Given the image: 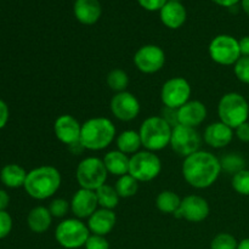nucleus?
Instances as JSON below:
<instances>
[{"mask_svg":"<svg viewBox=\"0 0 249 249\" xmlns=\"http://www.w3.org/2000/svg\"><path fill=\"white\" fill-rule=\"evenodd\" d=\"M220 160L208 151H197L182 163V177L195 189H208L220 177Z\"/></svg>","mask_w":249,"mask_h":249,"instance_id":"1","label":"nucleus"},{"mask_svg":"<svg viewBox=\"0 0 249 249\" xmlns=\"http://www.w3.org/2000/svg\"><path fill=\"white\" fill-rule=\"evenodd\" d=\"M61 174L53 165H40L28 172L24 190L34 199H48L58 191L61 186Z\"/></svg>","mask_w":249,"mask_h":249,"instance_id":"2","label":"nucleus"},{"mask_svg":"<svg viewBox=\"0 0 249 249\" xmlns=\"http://www.w3.org/2000/svg\"><path fill=\"white\" fill-rule=\"evenodd\" d=\"M116 139L113 122L105 117H95L82 124L80 143L85 150L101 151L108 147Z\"/></svg>","mask_w":249,"mask_h":249,"instance_id":"3","label":"nucleus"},{"mask_svg":"<svg viewBox=\"0 0 249 249\" xmlns=\"http://www.w3.org/2000/svg\"><path fill=\"white\" fill-rule=\"evenodd\" d=\"M172 131L173 126L163 117L153 116L142 122L139 134L143 147L151 152H157L170 145Z\"/></svg>","mask_w":249,"mask_h":249,"instance_id":"4","label":"nucleus"},{"mask_svg":"<svg viewBox=\"0 0 249 249\" xmlns=\"http://www.w3.org/2000/svg\"><path fill=\"white\" fill-rule=\"evenodd\" d=\"M218 116L220 122L236 129L248 122L249 104L243 95L238 92H228L218 104Z\"/></svg>","mask_w":249,"mask_h":249,"instance_id":"5","label":"nucleus"},{"mask_svg":"<svg viewBox=\"0 0 249 249\" xmlns=\"http://www.w3.org/2000/svg\"><path fill=\"white\" fill-rule=\"evenodd\" d=\"M90 236L87 224L80 219H65L57 225L55 230V238L61 247L66 249H77L84 247Z\"/></svg>","mask_w":249,"mask_h":249,"instance_id":"6","label":"nucleus"},{"mask_svg":"<svg viewBox=\"0 0 249 249\" xmlns=\"http://www.w3.org/2000/svg\"><path fill=\"white\" fill-rule=\"evenodd\" d=\"M107 172L104 160L96 157H87L78 164L75 178L80 189L96 191L99 187L106 184Z\"/></svg>","mask_w":249,"mask_h":249,"instance_id":"7","label":"nucleus"},{"mask_svg":"<svg viewBox=\"0 0 249 249\" xmlns=\"http://www.w3.org/2000/svg\"><path fill=\"white\" fill-rule=\"evenodd\" d=\"M162 172L160 157L151 151H140L130 157L129 174L139 182H148L158 177Z\"/></svg>","mask_w":249,"mask_h":249,"instance_id":"8","label":"nucleus"},{"mask_svg":"<svg viewBox=\"0 0 249 249\" xmlns=\"http://www.w3.org/2000/svg\"><path fill=\"white\" fill-rule=\"evenodd\" d=\"M209 56L215 63L221 66H232L240 60V43L233 36L220 34L209 44Z\"/></svg>","mask_w":249,"mask_h":249,"instance_id":"9","label":"nucleus"},{"mask_svg":"<svg viewBox=\"0 0 249 249\" xmlns=\"http://www.w3.org/2000/svg\"><path fill=\"white\" fill-rule=\"evenodd\" d=\"M202 143V136L199 135L196 128L178 124L173 128L170 147L175 153L181 157H189L195 152L199 151Z\"/></svg>","mask_w":249,"mask_h":249,"instance_id":"10","label":"nucleus"},{"mask_svg":"<svg viewBox=\"0 0 249 249\" xmlns=\"http://www.w3.org/2000/svg\"><path fill=\"white\" fill-rule=\"evenodd\" d=\"M191 92V85L185 78L174 77L163 84L160 90V100L164 107L179 109L190 101Z\"/></svg>","mask_w":249,"mask_h":249,"instance_id":"11","label":"nucleus"},{"mask_svg":"<svg viewBox=\"0 0 249 249\" xmlns=\"http://www.w3.org/2000/svg\"><path fill=\"white\" fill-rule=\"evenodd\" d=\"M134 63L140 72L153 74L163 68L165 63V53L162 48L153 44L143 45L134 55Z\"/></svg>","mask_w":249,"mask_h":249,"instance_id":"12","label":"nucleus"},{"mask_svg":"<svg viewBox=\"0 0 249 249\" xmlns=\"http://www.w3.org/2000/svg\"><path fill=\"white\" fill-rule=\"evenodd\" d=\"M209 212L211 208L206 198L197 195H190L181 199V204L175 216L190 223H201L208 218Z\"/></svg>","mask_w":249,"mask_h":249,"instance_id":"13","label":"nucleus"},{"mask_svg":"<svg viewBox=\"0 0 249 249\" xmlns=\"http://www.w3.org/2000/svg\"><path fill=\"white\" fill-rule=\"evenodd\" d=\"M112 114L122 122H130L140 113V102L129 91L117 92L109 104Z\"/></svg>","mask_w":249,"mask_h":249,"instance_id":"14","label":"nucleus"},{"mask_svg":"<svg viewBox=\"0 0 249 249\" xmlns=\"http://www.w3.org/2000/svg\"><path fill=\"white\" fill-rule=\"evenodd\" d=\"M53 133L60 142L70 147L80 142L82 124L71 114H62L53 123Z\"/></svg>","mask_w":249,"mask_h":249,"instance_id":"15","label":"nucleus"},{"mask_svg":"<svg viewBox=\"0 0 249 249\" xmlns=\"http://www.w3.org/2000/svg\"><path fill=\"white\" fill-rule=\"evenodd\" d=\"M96 191L87 189H79L72 197L71 211L77 219H89L97 211Z\"/></svg>","mask_w":249,"mask_h":249,"instance_id":"16","label":"nucleus"},{"mask_svg":"<svg viewBox=\"0 0 249 249\" xmlns=\"http://www.w3.org/2000/svg\"><path fill=\"white\" fill-rule=\"evenodd\" d=\"M207 107L198 100H190L178 109V123L182 125L197 128L207 118Z\"/></svg>","mask_w":249,"mask_h":249,"instance_id":"17","label":"nucleus"},{"mask_svg":"<svg viewBox=\"0 0 249 249\" xmlns=\"http://www.w3.org/2000/svg\"><path fill=\"white\" fill-rule=\"evenodd\" d=\"M203 139L204 142L213 148L226 147L233 139V129L223 122H215L207 126Z\"/></svg>","mask_w":249,"mask_h":249,"instance_id":"18","label":"nucleus"},{"mask_svg":"<svg viewBox=\"0 0 249 249\" xmlns=\"http://www.w3.org/2000/svg\"><path fill=\"white\" fill-rule=\"evenodd\" d=\"M117 216L111 209L100 208L88 219V228L92 235L106 236L114 229Z\"/></svg>","mask_w":249,"mask_h":249,"instance_id":"19","label":"nucleus"},{"mask_svg":"<svg viewBox=\"0 0 249 249\" xmlns=\"http://www.w3.org/2000/svg\"><path fill=\"white\" fill-rule=\"evenodd\" d=\"M73 12L80 23L91 26L100 19L102 9L99 0H75Z\"/></svg>","mask_w":249,"mask_h":249,"instance_id":"20","label":"nucleus"},{"mask_svg":"<svg viewBox=\"0 0 249 249\" xmlns=\"http://www.w3.org/2000/svg\"><path fill=\"white\" fill-rule=\"evenodd\" d=\"M162 23L170 29H178L186 21V9L180 1H168L160 10Z\"/></svg>","mask_w":249,"mask_h":249,"instance_id":"21","label":"nucleus"},{"mask_svg":"<svg viewBox=\"0 0 249 249\" xmlns=\"http://www.w3.org/2000/svg\"><path fill=\"white\" fill-rule=\"evenodd\" d=\"M102 160H104V164L106 167L108 174H112L118 178L129 174L130 158L128 157V155L121 152L119 150L107 152Z\"/></svg>","mask_w":249,"mask_h":249,"instance_id":"22","label":"nucleus"},{"mask_svg":"<svg viewBox=\"0 0 249 249\" xmlns=\"http://www.w3.org/2000/svg\"><path fill=\"white\" fill-rule=\"evenodd\" d=\"M51 223H53V215L49 208H45V207H36L29 212L27 216L28 228L36 233H44L48 231Z\"/></svg>","mask_w":249,"mask_h":249,"instance_id":"23","label":"nucleus"},{"mask_svg":"<svg viewBox=\"0 0 249 249\" xmlns=\"http://www.w3.org/2000/svg\"><path fill=\"white\" fill-rule=\"evenodd\" d=\"M28 173L22 168L21 165L15 164H6L0 172V180L2 184L10 189H17V187L24 186L26 178Z\"/></svg>","mask_w":249,"mask_h":249,"instance_id":"24","label":"nucleus"},{"mask_svg":"<svg viewBox=\"0 0 249 249\" xmlns=\"http://www.w3.org/2000/svg\"><path fill=\"white\" fill-rule=\"evenodd\" d=\"M117 147L121 152L125 155H135L139 152V148L142 146L139 131L124 130L117 136Z\"/></svg>","mask_w":249,"mask_h":249,"instance_id":"25","label":"nucleus"},{"mask_svg":"<svg viewBox=\"0 0 249 249\" xmlns=\"http://www.w3.org/2000/svg\"><path fill=\"white\" fill-rule=\"evenodd\" d=\"M180 204H181V198L175 194L174 191H169L165 190L162 191L157 196L156 199V206H157L158 211L162 212L164 214H177L179 211Z\"/></svg>","mask_w":249,"mask_h":249,"instance_id":"26","label":"nucleus"},{"mask_svg":"<svg viewBox=\"0 0 249 249\" xmlns=\"http://www.w3.org/2000/svg\"><path fill=\"white\" fill-rule=\"evenodd\" d=\"M96 196H97V202H99V206L101 208L105 209H111L113 211L119 203V198L121 197L117 194L116 189L113 186H109V185H102L101 187L96 190Z\"/></svg>","mask_w":249,"mask_h":249,"instance_id":"27","label":"nucleus"},{"mask_svg":"<svg viewBox=\"0 0 249 249\" xmlns=\"http://www.w3.org/2000/svg\"><path fill=\"white\" fill-rule=\"evenodd\" d=\"M114 189L121 198H130L138 194L139 181L130 174H125L118 178Z\"/></svg>","mask_w":249,"mask_h":249,"instance_id":"28","label":"nucleus"},{"mask_svg":"<svg viewBox=\"0 0 249 249\" xmlns=\"http://www.w3.org/2000/svg\"><path fill=\"white\" fill-rule=\"evenodd\" d=\"M221 170L228 174H237L246 169V160L240 153H228L220 160Z\"/></svg>","mask_w":249,"mask_h":249,"instance_id":"29","label":"nucleus"},{"mask_svg":"<svg viewBox=\"0 0 249 249\" xmlns=\"http://www.w3.org/2000/svg\"><path fill=\"white\" fill-rule=\"evenodd\" d=\"M106 82L107 85L109 87V89L116 91L117 94V92L126 91V87H128L129 84V77L128 74H126L125 71L116 68V70H112L111 72L107 74Z\"/></svg>","mask_w":249,"mask_h":249,"instance_id":"30","label":"nucleus"},{"mask_svg":"<svg viewBox=\"0 0 249 249\" xmlns=\"http://www.w3.org/2000/svg\"><path fill=\"white\" fill-rule=\"evenodd\" d=\"M237 240L228 232L218 233L211 242V249H237Z\"/></svg>","mask_w":249,"mask_h":249,"instance_id":"31","label":"nucleus"},{"mask_svg":"<svg viewBox=\"0 0 249 249\" xmlns=\"http://www.w3.org/2000/svg\"><path fill=\"white\" fill-rule=\"evenodd\" d=\"M232 187L237 194L249 196V170L245 169L232 177Z\"/></svg>","mask_w":249,"mask_h":249,"instance_id":"32","label":"nucleus"},{"mask_svg":"<svg viewBox=\"0 0 249 249\" xmlns=\"http://www.w3.org/2000/svg\"><path fill=\"white\" fill-rule=\"evenodd\" d=\"M233 72L240 82L249 84V57L241 56L240 60L233 65Z\"/></svg>","mask_w":249,"mask_h":249,"instance_id":"33","label":"nucleus"},{"mask_svg":"<svg viewBox=\"0 0 249 249\" xmlns=\"http://www.w3.org/2000/svg\"><path fill=\"white\" fill-rule=\"evenodd\" d=\"M71 203H68L66 199L63 198H56L49 206V211H50L53 218H63L67 214L68 209H70Z\"/></svg>","mask_w":249,"mask_h":249,"instance_id":"34","label":"nucleus"},{"mask_svg":"<svg viewBox=\"0 0 249 249\" xmlns=\"http://www.w3.org/2000/svg\"><path fill=\"white\" fill-rule=\"evenodd\" d=\"M84 247L85 249H109V243L105 236L90 235Z\"/></svg>","mask_w":249,"mask_h":249,"instance_id":"35","label":"nucleus"},{"mask_svg":"<svg viewBox=\"0 0 249 249\" xmlns=\"http://www.w3.org/2000/svg\"><path fill=\"white\" fill-rule=\"evenodd\" d=\"M12 230V218L6 211H0V240L9 236Z\"/></svg>","mask_w":249,"mask_h":249,"instance_id":"36","label":"nucleus"},{"mask_svg":"<svg viewBox=\"0 0 249 249\" xmlns=\"http://www.w3.org/2000/svg\"><path fill=\"white\" fill-rule=\"evenodd\" d=\"M138 2L147 11H157L167 4L168 0H138Z\"/></svg>","mask_w":249,"mask_h":249,"instance_id":"37","label":"nucleus"},{"mask_svg":"<svg viewBox=\"0 0 249 249\" xmlns=\"http://www.w3.org/2000/svg\"><path fill=\"white\" fill-rule=\"evenodd\" d=\"M236 130V136L238 138V140L242 141V142H249V123L241 124L240 126L235 129Z\"/></svg>","mask_w":249,"mask_h":249,"instance_id":"38","label":"nucleus"},{"mask_svg":"<svg viewBox=\"0 0 249 249\" xmlns=\"http://www.w3.org/2000/svg\"><path fill=\"white\" fill-rule=\"evenodd\" d=\"M9 116H10V112H9V107H7L6 102L2 101V100L0 99V129H2L7 124Z\"/></svg>","mask_w":249,"mask_h":249,"instance_id":"39","label":"nucleus"},{"mask_svg":"<svg viewBox=\"0 0 249 249\" xmlns=\"http://www.w3.org/2000/svg\"><path fill=\"white\" fill-rule=\"evenodd\" d=\"M238 43H240L241 56H247V57H249V36H243L241 40H238Z\"/></svg>","mask_w":249,"mask_h":249,"instance_id":"40","label":"nucleus"},{"mask_svg":"<svg viewBox=\"0 0 249 249\" xmlns=\"http://www.w3.org/2000/svg\"><path fill=\"white\" fill-rule=\"evenodd\" d=\"M10 203V196L6 191L0 190V211H6Z\"/></svg>","mask_w":249,"mask_h":249,"instance_id":"41","label":"nucleus"},{"mask_svg":"<svg viewBox=\"0 0 249 249\" xmlns=\"http://www.w3.org/2000/svg\"><path fill=\"white\" fill-rule=\"evenodd\" d=\"M212 1H214L215 4L224 7H233L237 5V2L240 1V0H212Z\"/></svg>","mask_w":249,"mask_h":249,"instance_id":"42","label":"nucleus"},{"mask_svg":"<svg viewBox=\"0 0 249 249\" xmlns=\"http://www.w3.org/2000/svg\"><path fill=\"white\" fill-rule=\"evenodd\" d=\"M237 249H249V238H245L241 242H238Z\"/></svg>","mask_w":249,"mask_h":249,"instance_id":"43","label":"nucleus"},{"mask_svg":"<svg viewBox=\"0 0 249 249\" xmlns=\"http://www.w3.org/2000/svg\"><path fill=\"white\" fill-rule=\"evenodd\" d=\"M242 9L249 16V0H242Z\"/></svg>","mask_w":249,"mask_h":249,"instance_id":"44","label":"nucleus"},{"mask_svg":"<svg viewBox=\"0 0 249 249\" xmlns=\"http://www.w3.org/2000/svg\"><path fill=\"white\" fill-rule=\"evenodd\" d=\"M168 1H179V0H168Z\"/></svg>","mask_w":249,"mask_h":249,"instance_id":"45","label":"nucleus"}]
</instances>
